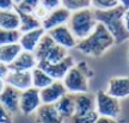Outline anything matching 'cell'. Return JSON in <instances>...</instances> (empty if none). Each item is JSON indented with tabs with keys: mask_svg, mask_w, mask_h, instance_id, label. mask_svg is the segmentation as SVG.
<instances>
[{
	"mask_svg": "<svg viewBox=\"0 0 129 123\" xmlns=\"http://www.w3.org/2000/svg\"><path fill=\"white\" fill-rule=\"evenodd\" d=\"M112 46H115L114 37L109 34V31L104 27V25L98 23L94 31L90 36H87L81 41H78L75 49L87 56L101 57Z\"/></svg>",
	"mask_w": 129,
	"mask_h": 123,
	"instance_id": "cell-1",
	"label": "cell"
},
{
	"mask_svg": "<svg viewBox=\"0 0 129 123\" xmlns=\"http://www.w3.org/2000/svg\"><path fill=\"white\" fill-rule=\"evenodd\" d=\"M125 9L118 5L117 7L106 11H96V19L98 23L104 25L111 36L115 40V44H121L129 40V32L123 24V13Z\"/></svg>",
	"mask_w": 129,
	"mask_h": 123,
	"instance_id": "cell-2",
	"label": "cell"
},
{
	"mask_svg": "<svg viewBox=\"0 0 129 123\" xmlns=\"http://www.w3.org/2000/svg\"><path fill=\"white\" fill-rule=\"evenodd\" d=\"M93 75V72L86 62H78L69 69L64 75V87L71 95H80L88 92V79Z\"/></svg>",
	"mask_w": 129,
	"mask_h": 123,
	"instance_id": "cell-3",
	"label": "cell"
},
{
	"mask_svg": "<svg viewBox=\"0 0 129 123\" xmlns=\"http://www.w3.org/2000/svg\"><path fill=\"white\" fill-rule=\"evenodd\" d=\"M97 24L98 22L96 19L94 10L84 9L72 12L67 26L77 38V41H81L94 31Z\"/></svg>",
	"mask_w": 129,
	"mask_h": 123,
	"instance_id": "cell-4",
	"label": "cell"
},
{
	"mask_svg": "<svg viewBox=\"0 0 129 123\" xmlns=\"http://www.w3.org/2000/svg\"><path fill=\"white\" fill-rule=\"evenodd\" d=\"M34 54H35L38 62L44 61L48 64H57L69 55L68 50L63 47L56 44L47 32L44 34V36L42 37V40L40 41L37 48L34 51Z\"/></svg>",
	"mask_w": 129,
	"mask_h": 123,
	"instance_id": "cell-5",
	"label": "cell"
},
{
	"mask_svg": "<svg viewBox=\"0 0 129 123\" xmlns=\"http://www.w3.org/2000/svg\"><path fill=\"white\" fill-rule=\"evenodd\" d=\"M96 99V112L98 116L117 119L121 115V103L105 91H98L94 95Z\"/></svg>",
	"mask_w": 129,
	"mask_h": 123,
	"instance_id": "cell-6",
	"label": "cell"
},
{
	"mask_svg": "<svg viewBox=\"0 0 129 123\" xmlns=\"http://www.w3.org/2000/svg\"><path fill=\"white\" fill-rule=\"evenodd\" d=\"M74 65H75L74 59L71 55H68L66 59H63L62 61L57 62V64H48V62H44V61H40L37 67L43 69L55 81H62L64 75L67 74V72L73 67Z\"/></svg>",
	"mask_w": 129,
	"mask_h": 123,
	"instance_id": "cell-7",
	"label": "cell"
},
{
	"mask_svg": "<svg viewBox=\"0 0 129 123\" xmlns=\"http://www.w3.org/2000/svg\"><path fill=\"white\" fill-rule=\"evenodd\" d=\"M42 105L40 90L31 87L26 91H23L19 100V111L25 116H30L36 112Z\"/></svg>",
	"mask_w": 129,
	"mask_h": 123,
	"instance_id": "cell-8",
	"label": "cell"
},
{
	"mask_svg": "<svg viewBox=\"0 0 129 123\" xmlns=\"http://www.w3.org/2000/svg\"><path fill=\"white\" fill-rule=\"evenodd\" d=\"M71 14H72V12L68 11L67 9L62 7V6H60L59 9L50 11L48 13V16L42 20L43 30L47 32L51 30V29L62 26V25H67L69 18H71Z\"/></svg>",
	"mask_w": 129,
	"mask_h": 123,
	"instance_id": "cell-9",
	"label": "cell"
},
{
	"mask_svg": "<svg viewBox=\"0 0 129 123\" xmlns=\"http://www.w3.org/2000/svg\"><path fill=\"white\" fill-rule=\"evenodd\" d=\"M47 34L53 38V41L55 42L56 44L63 47L66 49H73L77 47V38L74 37L72 31L69 30V27L67 25H62V26L51 29L49 31H47Z\"/></svg>",
	"mask_w": 129,
	"mask_h": 123,
	"instance_id": "cell-10",
	"label": "cell"
},
{
	"mask_svg": "<svg viewBox=\"0 0 129 123\" xmlns=\"http://www.w3.org/2000/svg\"><path fill=\"white\" fill-rule=\"evenodd\" d=\"M106 93L116 99H124L129 97V77H114L108 82Z\"/></svg>",
	"mask_w": 129,
	"mask_h": 123,
	"instance_id": "cell-11",
	"label": "cell"
},
{
	"mask_svg": "<svg viewBox=\"0 0 129 123\" xmlns=\"http://www.w3.org/2000/svg\"><path fill=\"white\" fill-rule=\"evenodd\" d=\"M68 92L64 87L62 81H54L50 84L49 86L43 88L40 91V96H41L42 104H56L59 100L67 95Z\"/></svg>",
	"mask_w": 129,
	"mask_h": 123,
	"instance_id": "cell-12",
	"label": "cell"
},
{
	"mask_svg": "<svg viewBox=\"0 0 129 123\" xmlns=\"http://www.w3.org/2000/svg\"><path fill=\"white\" fill-rule=\"evenodd\" d=\"M5 81L9 86L23 92L32 87L31 72H20V71H10Z\"/></svg>",
	"mask_w": 129,
	"mask_h": 123,
	"instance_id": "cell-13",
	"label": "cell"
},
{
	"mask_svg": "<svg viewBox=\"0 0 129 123\" xmlns=\"http://www.w3.org/2000/svg\"><path fill=\"white\" fill-rule=\"evenodd\" d=\"M38 61L36 56L31 51L22 50L20 54L17 56L12 64L9 66L10 71H20V72H31L34 68H36Z\"/></svg>",
	"mask_w": 129,
	"mask_h": 123,
	"instance_id": "cell-14",
	"label": "cell"
},
{
	"mask_svg": "<svg viewBox=\"0 0 129 123\" xmlns=\"http://www.w3.org/2000/svg\"><path fill=\"white\" fill-rule=\"evenodd\" d=\"M35 121L36 123H66L53 104H42L35 112Z\"/></svg>",
	"mask_w": 129,
	"mask_h": 123,
	"instance_id": "cell-15",
	"label": "cell"
},
{
	"mask_svg": "<svg viewBox=\"0 0 129 123\" xmlns=\"http://www.w3.org/2000/svg\"><path fill=\"white\" fill-rule=\"evenodd\" d=\"M22 92L13 88L12 86H6L4 92L0 95V104L4 106L9 112L13 115L19 111V100Z\"/></svg>",
	"mask_w": 129,
	"mask_h": 123,
	"instance_id": "cell-16",
	"label": "cell"
},
{
	"mask_svg": "<svg viewBox=\"0 0 129 123\" xmlns=\"http://www.w3.org/2000/svg\"><path fill=\"white\" fill-rule=\"evenodd\" d=\"M44 34H46V31L43 30V27H40V29H36V30L22 34L18 42L22 50L34 53L35 49L37 48V46H38L40 41L42 40V37L44 36Z\"/></svg>",
	"mask_w": 129,
	"mask_h": 123,
	"instance_id": "cell-17",
	"label": "cell"
},
{
	"mask_svg": "<svg viewBox=\"0 0 129 123\" xmlns=\"http://www.w3.org/2000/svg\"><path fill=\"white\" fill-rule=\"evenodd\" d=\"M75 97V114L74 115H85L88 112L96 111V99L93 95L90 93H80L74 95Z\"/></svg>",
	"mask_w": 129,
	"mask_h": 123,
	"instance_id": "cell-18",
	"label": "cell"
},
{
	"mask_svg": "<svg viewBox=\"0 0 129 123\" xmlns=\"http://www.w3.org/2000/svg\"><path fill=\"white\" fill-rule=\"evenodd\" d=\"M54 105H55L56 110L59 111L60 116L64 119V122H67L69 118H72L75 114V97H74V95H71V93L64 95Z\"/></svg>",
	"mask_w": 129,
	"mask_h": 123,
	"instance_id": "cell-19",
	"label": "cell"
},
{
	"mask_svg": "<svg viewBox=\"0 0 129 123\" xmlns=\"http://www.w3.org/2000/svg\"><path fill=\"white\" fill-rule=\"evenodd\" d=\"M14 10L18 13L19 20H20V25H19L20 34L29 32V31H32V30H36V29L42 27V22L38 20L32 13H24L22 11H19L18 9H16V7H14Z\"/></svg>",
	"mask_w": 129,
	"mask_h": 123,
	"instance_id": "cell-20",
	"label": "cell"
},
{
	"mask_svg": "<svg viewBox=\"0 0 129 123\" xmlns=\"http://www.w3.org/2000/svg\"><path fill=\"white\" fill-rule=\"evenodd\" d=\"M20 20L16 10L0 11V29L5 30H19Z\"/></svg>",
	"mask_w": 129,
	"mask_h": 123,
	"instance_id": "cell-21",
	"label": "cell"
},
{
	"mask_svg": "<svg viewBox=\"0 0 129 123\" xmlns=\"http://www.w3.org/2000/svg\"><path fill=\"white\" fill-rule=\"evenodd\" d=\"M20 51H22V48L19 46V43L1 46L0 47V62H3L6 66H10L17 59V56L20 54Z\"/></svg>",
	"mask_w": 129,
	"mask_h": 123,
	"instance_id": "cell-22",
	"label": "cell"
},
{
	"mask_svg": "<svg viewBox=\"0 0 129 123\" xmlns=\"http://www.w3.org/2000/svg\"><path fill=\"white\" fill-rule=\"evenodd\" d=\"M31 79H32V87H35L37 90H43L47 86H49L50 84L55 81L53 78L47 74L43 69H41L40 67H36L31 71Z\"/></svg>",
	"mask_w": 129,
	"mask_h": 123,
	"instance_id": "cell-23",
	"label": "cell"
},
{
	"mask_svg": "<svg viewBox=\"0 0 129 123\" xmlns=\"http://www.w3.org/2000/svg\"><path fill=\"white\" fill-rule=\"evenodd\" d=\"M20 31L19 30H5L0 29V47L12 43H18L20 38Z\"/></svg>",
	"mask_w": 129,
	"mask_h": 123,
	"instance_id": "cell-24",
	"label": "cell"
},
{
	"mask_svg": "<svg viewBox=\"0 0 129 123\" xmlns=\"http://www.w3.org/2000/svg\"><path fill=\"white\" fill-rule=\"evenodd\" d=\"M61 6L71 12L91 9V0H61Z\"/></svg>",
	"mask_w": 129,
	"mask_h": 123,
	"instance_id": "cell-25",
	"label": "cell"
},
{
	"mask_svg": "<svg viewBox=\"0 0 129 123\" xmlns=\"http://www.w3.org/2000/svg\"><path fill=\"white\" fill-rule=\"evenodd\" d=\"M120 5L118 0H91V9L96 11H106L115 9Z\"/></svg>",
	"mask_w": 129,
	"mask_h": 123,
	"instance_id": "cell-26",
	"label": "cell"
},
{
	"mask_svg": "<svg viewBox=\"0 0 129 123\" xmlns=\"http://www.w3.org/2000/svg\"><path fill=\"white\" fill-rule=\"evenodd\" d=\"M99 116L96 111H92V112H88V114L85 115H74L72 118H69L66 123H96L97 118Z\"/></svg>",
	"mask_w": 129,
	"mask_h": 123,
	"instance_id": "cell-27",
	"label": "cell"
},
{
	"mask_svg": "<svg viewBox=\"0 0 129 123\" xmlns=\"http://www.w3.org/2000/svg\"><path fill=\"white\" fill-rule=\"evenodd\" d=\"M38 6H40V0H22L19 4L16 5V9H18L24 13H34Z\"/></svg>",
	"mask_w": 129,
	"mask_h": 123,
	"instance_id": "cell-28",
	"label": "cell"
},
{
	"mask_svg": "<svg viewBox=\"0 0 129 123\" xmlns=\"http://www.w3.org/2000/svg\"><path fill=\"white\" fill-rule=\"evenodd\" d=\"M40 4L46 10H48V11L50 12L53 10H56L60 7L61 0H40Z\"/></svg>",
	"mask_w": 129,
	"mask_h": 123,
	"instance_id": "cell-29",
	"label": "cell"
},
{
	"mask_svg": "<svg viewBox=\"0 0 129 123\" xmlns=\"http://www.w3.org/2000/svg\"><path fill=\"white\" fill-rule=\"evenodd\" d=\"M0 123H13V115L0 104Z\"/></svg>",
	"mask_w": 129,
	"mask_h": 123,
	"instance_id": "cell-30",
	"label": "cell"
},
{
	"mask_svg": "<svg viewBox=\"0 0 129 123\" xmlns=\"http://www.w3.org/2000/svg\"><path fill=\"white\" fill-rule=\"evenodd\" d=\"M48 13H49V11H48V10H46L41 4H40V6L35 10V12H34L32 14H34V16H35L38 20H41V22H42V20H43V19L48 16Z\"/></svg>",
	"mask_w": 129,
	"mask_h": 123,
	"instance_id": "cell-31",
	"label": "cell"
},
{
	"mask_svg": "<svg viewBox=\"0 0 129 123\" xmlns=\"http://www.w3.org/2000/svg\"><path fill=\"white\" fill-rule=\"evenodd\" d=\"M16 3L14 0H0V11H10L14 10Z\"/></svg>",
	"mask_w": 129,
	"mask_h": 123,
	"instance_id": "cell-32",
	"label": "cell"
},
{
	"mask_svg": "<svg viewBox=\"0 0 129 123\" xmlns=\"http://www.w3.org/2000/svg\"><path fill=\"white\" fill-rule=\"evenodd\" d=\"M9 72H10L9 66H6V65H4L3 62H0V78L5 79V78L7 77Z\"/></svg>",
	"mask_w": 129,
	"mask_h": 123,
	"instance_id": "cell-33",
	"label": "cell"
},
{
	"mask_svg": "<svg viewBox=\"0 0 129 123\" xmlns=\"http://www.w3.org/2000/svg\"><path fill=\"white\" fill-rule=\"evenodd\" d=\"M96 123H118V121H117V119L109 118V117H102V116H99V117L97 118Z\"/></svg>",
	"mask_w": 129,
	"mask_h": 123,
	"instance_id": "cell-34",
	"label": "cell"
},
{
	"mask_svg": "<svg viewBox=\"0 0 129 123\" xmlns=\"http://www.w3.org/2000/svg\"><path fill=\"white\" fill-rule=\"evenodd\" d=\"M123 24H124L127 31L129 32V9H125L124 13H123Z\"/></svg>",
	"mask_w": 129,
	"mask_h": 123,
	"instance_id": "cell-35",
	"label": "cell"
},
{
	"mask_svg": "<svg viewBox=\"0 0 129 123\" xmlns=\"http://www.w3.org/2000/svg\"><path fill=\"white\" fill-rule=\"evenodd\" d=\"M6 86H7V84H6V81H5V79L0 78V95L4 92V90L6 88Z\"/></svg>",
	"mask_w": 129,
	"mask_h": 123,
	"instance_id": "cell-36",
	"label": "cell"
},
{
	"mask_svg": "<svg viewBox=\"0 0 129 123\" xmlns=\"http://www.w3.org/2000/svg\"><path fill=\"white\" fill-rule=\"evenodd\" d=\"M121 6H123L124 9H129V0H118Z\"/></svg>",
	"mask_w": 129,
	"mask_h": 123,
	"instance_id": "cell-37",
	"label": "cell"
},
{
	"mask_svg": "<svg viewBox=\"0 0 129 123\" xmlns=\"http://www.w3.org/2000/svg\"><path fill=\"white\" fill-rule=\"evenodd\" d=\"M20 1H22V0H14V3H16V5H17V4H19Z\"/></svg>",
	"mask_w": 129,
	"mask_h": 123,
	"instance_id": "cell-38",
	"label": "cell"
},
{
	"mask_svg": "<svg viewBox=\"0 0 129 123\" xmlns=\"http://www.w3.org/2000/svg\"><path fill=\"white\" fill-rule=\"evenodd\" d=\"M128 65H129V51H128Z\"/></svg>",
	"mask_w": 129,
	"mask_h": 123,
	"instance_id": "cell-39",
	"label": "cell"
}]
</instances>
